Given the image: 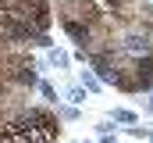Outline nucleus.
I'll use <instances>...</instances> for the list:
<instances>
[{
	"label": "nucleus",
	"instance_id": "1",
	"mask_svg": "<svg viewBox=\"0 0 153 143\" xmlns=\"http://www.w3.org/2000/svg\"><path fill=\"white\" fill-rule=\"evenodd\" d=\"M107 118L114 122L117 129H125V125H139V111H132V107H111Z\"/></svg>",
	"mask_w": 153,
	"mask_h": 143
},
{
	"label": "nucleus",
	"instance_id": "2",
	"mask_svg": "<svg viewBox=\"0 0 153 143\" xmlns=\"http://www.w3.org/2000/svg\"><path fill=\"white\" fill-rule=\"evenodd\" d=\"M43 61H46L50 68H57V72H68V68H71V54H68V50H57V47H53V50H46V57H43Z\"/></svg>",
	"mask_w": 153,
	"mask_h": 143
},
{
	"label": "nucleus",
	"instance_id": "3",
	"mask_svg": "<svg viewBox=\"0 0 153 143\" xmlns=\"http://www.w3.org/2000/svg\"><path fill=\"white\" fill-rule=\"evenodd\" d=\"M85 97H89V93H85V90H82L78 82H68V86H64V97H61V100H64V104H71V107H82V104H85Z\"/></svg>",
	"mask_w": 153,
	"mask_h": 143
},
{
	"label": "nucleus",
	"instance_id": "4",
	"mask_svg": "<svg viewBox=\"0 0 153 143\" xmlns=\"http://www.w3.org/2000/svg\"><path fill=\"white\" fill-rule=\"evenodd\" d=\"M53 114H57V122L64 125V122H78V118H82V107H71V104H53Z\"/></svg>",
	"mask_w": 153,
	"mask_h": 143
},
{
	"label": "nucleus",
	"instance_id": "5",
	"mask_svg": "<svg viewBox=\"0 0 153 143\" xmlns=\"http://www.w3.org/2000/svg\"><path fill=\"white\" fill-rule=\"evenodd\" d=\"M78 86H82L85 93H100V90H103V86H100V79H96L89 68H85V72H78Z\"/></svg>",
	"mask_w": 153,
	"mask_h": 143
},
{
	"label": "nucleus",
	"instance_id": "6",
	"mask_svg": "<svg viewBox=\"0 0 153 143\" xmlns=\"http://www.w3.org/2000/svg\"><path fill=\"white\" fill-rule=\"evenodd\" d=\"M39 93H43V100L46 104H61V93L53 90V82H46V79H39V86H36Z\"/></svg>",
	"mask_w": 153,
	"mask_h": 143
},
{
	"label": "nucleus",
	"instance_id": "7",
	"mask_svg": "<svg viewBox=\"0 0 153 143\" xmlns=\"http://www.w3.org/2000/svg\"><path fill=\"white\" fill-rule=\"evenodd\" d=\"M117 132H125L128 140H135V143H139V140L146 143V125H125V129H117Z\"/></svg>",
	"mask_w": 153,
	"mask_h": 143
},
{
	"label": "nucleus",
	"instance_id": "8",
	"mask_svg": "<svg viewBox=\"0 0 153 143\" xmlns=\"http://www.w3.org/2000/svg\"><path fill=\"white\" fill-rule=\"evenodd\" d=\"M114 132H117V125L111 122V118H103V122L96 125V136H114Z\"/></svg>",
	"mask_w": 153,
	"mask_h": 143
},
{
	"label": "nucleus",
	"instance_id": "9",
	"mask_svg": "<svg viewBox=\"0 0 153 143\" xmlns=\"http://www.w3.org/2000/svg\"><path fill=\"white\" fill-rule=\"evenodd\" d=\"M143 114H150V118H153V93H146V100H143Z\"/></svg>",
	"mask_w": 153,
	"mask_h": 143
},
{
	"label": "nucleus",
	"instance_id": "10",
	"mask_svg": "<svg viewBox=\"0 0 153 143\" xmlns=\"http://www.w3.org/2000/svg\"><path fill=\"white\" fill-rule=\"evenodd\" d=\"M96 143H121V132H114V136H100Z\"/></svg>",
	"mask_w": 153,
	"mask_h": 143
},
{
	"label": "nucleus",
	"instance_id": "11",
	"mask_svg": "<svg viewBox=\"0 0 153 143\" xmlns=\"http://www.w3.org/2000/svg\"><path fill=\"white\" fill-rule=\"evenodd\" d=\"M146 143H153V129H146Z\"/></svg>",
	"mask_w": 153,
	"mask_h": 143
}]
</instances>
